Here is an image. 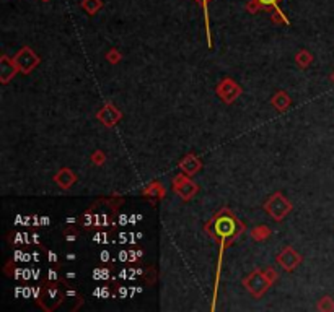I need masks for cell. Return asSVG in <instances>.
Instances as JSON below:
<instances>
[{
	"label": "cell",
	"mask_w": 334,
	"mask_h": 312,
	"mask_svg": "<svg viewBox=\"0 0 334 312\" xmlns=\"http://www.w3.org/2000/svg\"><path fill=\"white\" fill-rule=\"evenodd\" d=\"M245 223L241 221L238 216L229 208H220L209 221L204 224L206 234H209L214 241L220 245V257H219V268H217V278H215V288L219 285V273H220V265H222V255L224 250L229 245L238 239L243 233H245Z\"/></svg>",
	"instance_id": "6da1fadb"
},
{
	"label": "cell",
	"mask_w": 334,
	"mask_h": 312,
	"mask_svg": "<svg viewBox=\"0 0 334 312\" xmlns=\"http://www.w3.org/2000/svg\"><path fill=\"white\" fill-rule=\"evenodd\" d=\"M67 298V281L46 280L39 286V294L36 296V304L44 312H52Z\"/></svg>",
	"instance_id": "7a4b0ae2"
},
{
	"label": "cell",
	"mask_w": 334,
	"mask_h": 312,
	"mask_svg": "<svg viewBox=\"0 0 334 312\" xmlns=\"http://www.w3.org/2000/svg\"><path fill=\"white\" fill-rule=\"evenodd\" d=\"M262 208H264V212L269 215L274 221L281 223L284 221V218L293 210V205L282 192H274L262 203Z\"/></svg>",
	"instance_id": "3957f363"
},
{
	"label": "cell",
	"mask_w": 334,
	"mask_h": 312,
	"mask_svg": "<svg viewBox=\"0 0 334 312\" xmlns=\"http://www.w3.org/2000/svg\"><path fill=\"white\" fill-rule=\"evenodd\" d=\"M241 283L248 289V293L256 299H261L272 286L269 278L266 277V272L261 268H255L251 273H248L246 277L243 278Z\"/></svg>",
	"instance_id": "277c9868"
},
{
	"label": "cell",
	"mask_w": 334,
	"mask_h": 312,
	"mask_svg": "<svg viewBox=\"0 0 334 312\" xmlns=\"http://www.w3.org/2000/svg\"><path fill=\"white\" fill-rule=\"evenodd\" d=\"M171 189H173V192L183 202L192 200V198L196 197V193L199 192V186L192 181L191 176H188V174H184V172L176 174L173 177V181H171Z\"/></svg>",
	"instance_id": "5b68a950"
},
{
	"label": "cell",
	"mask_w": 334,
	"mask_h": 312,
	"mask_svg": "<svg viewBox=\"0 0 334 312\" xmlns=\"http://www.w3.org/2000/svg\"><path fill=\"white\" fill-rule=\"evenodd\" d=\"M13 60L15 64H17L20 73L23 75L33 73V72L39 67V64H41V57H39L29 46H23V48L13 55Z\"/></svg>",
	"instance_id": "8992f818"
},
{
	"label": "cell",
	"mask_w": 334,
	"mask_h": 312,
	"mask_svg": "<svg viewBox=\"0 0 334 312\" xmlns=\"http://www.w3.org/2000/svg\"><path fill=\"white\" fill-rule=\"evenodd\" d=\"M215 93H217V96H219L222 101H224L225 104H233L235 101L241 96L243 88L238 83H236L233 78L227 76V78L220 80L219 83H217Z\"/></svg>",
	"instance_id": "52a82bcc"
},
{
	"label": "cell",
	"mask_w": 334,
	"mask_h": 312,
	"mask_svg": "<svg viewBox=\"0 0 334 312\" xmlns=\"http://www.w3.org/2000/svg\"><path fill=\"white\" fill-rule=\"evenodd\" d=\"M276 262L282 270H284V272L292 273L293 270H295L298 265L303 262V257L292 247V245H287V247H284L279 254H277Z\"/></svg>",
	"instance_id": "ba28073f"
},
{
	"label": "cell",
	"mask_w": 334,
	"mask_h": 312,
	"mask_svg": "<svg viewBox=\"0 0 334 312\" xmlns=\"http://www.w3.org/2000/svg\"><path fill=\"white\" fill-rule=\"evenodd\" d=\"M96 119H98L104 127L113 129V127L118 125L121 119H123V112L114 106V103L108 101V103H104V106L96 112Z\"/></svg>",
	"instance_id": "9c48e42d"
},
{
	"label": "cell",
	"mask_w": 334,
	"mask_h": 312,
	"mask_svg": "<svg viewBox=\"0 0 334 312\" xmlns=\"http://www.w3.org/2000/svg\"><path fill=\"white\" fill-rule=\"evenodd\" d=\"M20 73V70L13 59H10L7 54L0 55V83L8 85L15 78V75Z\"/></svg>",
	"instance_id": "30bf717a"
},
{
	"label": "cell",
	"mask_w": 334,
	"mask_h": 312,
	"mask_svg": "<svg viewBox=\"0 0 334 312\" xmlns=\"http://www.w3.org/2000/svg\"><path fill=\"white\" fill-rule=\"evenodd\" d=\"M178 168L181 169V172L188 174V176H196L197 172L202 171V168H204V165H202L201 158L194 155V153H188V155H184L183 158L180 160L178 163Z\"/></svg>",
	"instance_id": "8fae6325"
},
{
	"label": "cell",
	"mask_w": 334,
	"mask_h": 312,
	"mask_svg": "<svg viewBox=\"0 0 334 312\" xmlns=\"http://www.w3.org/2000/svg\"><path fill=\"white\" fill-rule=\"evenodd\" d=\"M284 2V0H250L246 5H245V8H246V12L248 13H251V15H256L257 12H276V10H279L281 8V3Z\"/></svg>",
	"instance_id": "7c38bea8"
},
{
	"label": "cell",
	"mask_w": 334,
	"mask_h": 312,
	"mask_svg": "<svg viewBox=\"0 0 334 312\" xmlns=\"http://www.w3.org/2000/svg\"><path fill=\"white\" fill-rule=\"evenodd\" d=\"M165 195H166V189L160 181H152L142 189V197L147 198V200H150L154 205H156L158 202L163 200Z\"/></svg>",
	"instance_id": "4fadbf2b"
},
{
	"label": "cell",
	"mask_w": 334,
	"mask_h": 312,
	"mask_svg": "<svg viewBox=\"0 0 334 312\" xmlns=\"http://www.w3.org/2000/svg\"><path fill=\"white\" fill-rule=\"evenodd\" d=\"M77 174H75L70 168H60V169L54 174L52 181L62 189V191H69L74 187V184L77 182Z\"/></svg>",
	"instance_id": "5bb4252c"
},
{
	"label": "cell",
	"mask_w": 334,
	"mask_h": 312,
	"mask_svg": "<svg viewBox=\"0 0 334 312\" xmlns=\"http://www.w3.org/2000/svg\"><path fill=\"white\" fill-rule=\"evenodd\" d=\"M271 104L276 111L279 112H287L292 106V98L287 95V91H277V93L271 98Z\"/></svg>",
	"instance_id": "9a60e30c"
},
{
	"label": "cell",
	"mask_w": 334,
	"mask_h": 312,
	"mask_svg": "<svg viewBox=\"0 0 334 312\" xmlns=\"http://www.w3.org/2000/svg\"><path fill=\"white\" fill-rule=\"evenodd\" d=\"M197 3L202 7V12H204V26H206V38H207V46L209 49L214 48V43H212V33H210V22H209V2L210 0H196Z\"/></svg>",
	"instance_id": "2e32d148"
},
{
	"label": "cell",
	"mask_w": 334,
	"mask_h": 312,
	"mask_svg": "<svg viewBox=\"0 0 334 312\" xmlns=\"http://www.w3.org/2000/svg\"><path fill=\"white\" fill-rule=\"evenodd\" d=\"M250 236L253 241L256 242H262V241H267L271 236H272V231L269 226H266V224H259V226H255L250 231Z\"/></svg>",
	"instance_id": "e0dca14e"
},
{
	"label": "cell",
	"mask_w": 334,
	"mask_h": 312,
	"mask_svg": "<svg viewBox=\"0 0 334 312\" xmlns=\"http://www.w3.org/2000/svg\"><path fill=\"white\" fill-rule=\"evenodd\" d=\"M295 64L300 69H308L313 64V54L308 49H300L295 54Z\"/></svg>",
	"instance_id": "ac0fdd59"
},
{
	"label": "cell",
	"mask_w": 334,
	"mask_h": 312,
	"mask_svg": "<svg viewBox=\"0 0 334 312\" xmlns=\"http://www.w3.org/2000/svg\"><path fill=\"white\" fill-rule=\"evenodd\" d=\"M8 242L13 245H22V244H28L31 245V234L28 231H17V233H10L8 236Z\"/></svg>",
	"instance_id": "d6986e66"
},
{
	"label": "cell",
	"mask_w": 334,
	"mask_h": 312,
	"mask_svg": "<svg viewBox=\"0 0 334 312\" xmlns=\"http://www.w3.org/2000/svg\"><path fill=\"white\" fill-rule=\"evenodd\" d=\"M80 7H82L88 15L93 17V15H96L104 7V2L103 0H82V2H80Z\"/></svg>",
	"instance_id": "ffe728a7"
},
{
	"label": "cell",
	"mask_w": 334,
	"mask_h": 312,
	"mask_svg": "<svg viewBox=\"0 0 334 312\" xmlns=\"http://www.w3.org/2000/svg\"><path fill=\"white\" fill-rule=\"evenodd\" d=\"M111 275V264H101L92 273V278L96 281H108Z\"/></svg>",
	"instance_id": "44dd1931"
},
{
	"label": "cell",
	"mask_w": 334,
	"mask_h": 312,
	"mask_svg": "<svg viewBox=\"0 0 334 312\" xmlns=\"http://www.w3.org/2000/svg\"><path fill=\"white\" fill-rule=\"evenodd\" d=\"M113 234H114V229H96L95 236L92 238L93 242L96 244H109L111 239H113Z\"/></svg>",
	"instance_id": "7402d4cb"
},
{
	"label": "cell",
	"mask_w": 334,
	"mask_h": 312,
	"mask_svg": "<svg viewBox=\"0 0 334 312\" xmlns=\"http://www.w3.org/2000/svg\"><path fill=\"white\" fill-rule=\"evenodd\" d=\"M140 280L144 281L145 286L155 285L156 281H158V270H156L155 267H152V265H149V267L144 270V275L140 277Z\"/></svg>",
	"instance_id": "603a6c76"
},
{
	"label": "cell",
	"mask_w": 334,
	"mask_h": 312,
	"mask_svg": "<svg viewBox=\"0 0 334 312\" xmlns=\"http://www.w3.org/2000/svg\"><path fill=\"white\" fill-rule=\"evenodd\" d=\"M101 200H103V203L106 207H109L113 212L116 213L118 210L123 207L124 203V197L123 195H113V197H101Z\"/></svg>",
	"instance_id": "cb8c5ba5"
},
{
	"label": "cell",
	"mask_w": 334,
	"mask_h": 312,
	"mask_svg": "<svg viewBox=\"0 0 334 312\" xmlns=\"http://www.w3.org/2000/svg\"><path fill=\"white\" fill-rule=\"evenodd\" d=\"M62 236H64V239H65L67 242H74V241H77V239H78L80 231L74 226V224H69V226H65V228H64Z\"/></svg>",
	"instance_id": "d4e9b609"
},
{
	"label": "cell",
	"mask_w": 334,
	"mask_h": 312,
	"mask_svg": "<svg viewBox=\"0 0 334 312\" xmlns=\"http://www.w3.org/2000/svg\"><path fill=\"white\" fill-rule=\"evenodd\" d=\"M316 309L321 311V312H333L334 311V301H333V298H330V296H323V298L318 301Z\"/></svg>",
	"instance_id": "484cf974"
},
{
	"label": "cell",
	"mask_w": 334,
	"mask_h": 312,
	"mask_svg": "<svg viewBox=\"0 0 334 312\" xmlns=\"http://www.w3.org/2000/svg\"><path fill=\"white\" fill-rule=\"evenodd\" d=\"M104 59H106V62L111 65H118L121 60H123V54H121L116 48H111L108 52H106Z\"/></svg>",
	"instance_id": "4316f807"
},
{
	"label": "cell",
	"mask_w": 334,
	"mask_h": 312,
	"mask_svg": "<svg viewBox=\"0 0 334 312\" xmlns=\"http://www.w3.org/2000/svg\"><path fill=\"white\" fill-rule=\"evenodd\" d=\"M271 22L276 24H290V20L287 18V15L281 8L271 13Z\"/></svg>",
	"instance_id": "83f0119b"
},
{
	"label": "cell",
	"mask_w": 334,
	"mask_h": 312,
	"mask_svg": "<svg viewBox=\"0 0 334 312\" xmlns=\"http://www.w3.org/2000/svg\"><path fill=\"white\" fill-rule=\"evenodd\" d=\"M90 161H92V165L95 166H103L106 163V153L103 150H95L92 153V156H90Z\"/></svg>",
	"instance_id": "f1b7e54d"
},
{
	"label": "cell",
	"mask_w": 334,
	"mask_h": 312,
	"mask_svg": "<svg viewBox=\"0 0 334 312\" xmlns=\"http://www.w3.org/2000/svg\"><path fill=\"white\" fill-rule=\"evenodd\" d=\"M144 257V249H140L139 245H134L132 249H129V262L128 264H135Z\"/></svg>",
	"instance_id": "f546056e"
},
{
	"label": "cell",
	"mask_w": 334,
	"mask_h": 312,
	"mask_svg": "<svg viewBox=\"0 0 334 312\" xmlns=\"http://www.w3.org/2000/svg\"><path fill=\"white\" fill-rule=\"evenodd\" d=\"M96 298H113V288L111 286H100V288H96L95 289V293H93Z\"/></svg>",
	"instance_id": "4dcf8cb0"
},
{
	"label": "cell",
	"mask_w": 334,
	"mask_h": 312,
	"mask_svg": "<svg viewBox=\"0 0 334 312\" xmlns=\"http://www.w3.org/2000/svg\"><path fill=\"white\" fill-rule=\"evenodd\" d=\"M15 262H17V260H15L13 257L8 260L7 265L3 267V273H5V275H8V277H13L15 270H17V264H15Z\"/></svg>",
	"instance_id": "1f68e13d"
},
{
	"label": "cell",
	"mask_w": 334,
	"mask_h": 312,
	"mask_svg": "<svg viewBox=\"0 0 334 312\" xmlns=\"http://www.w3.org/2000/svg\"><path fill=\"white\" fill-rule=\"evenodd\" d=\"M264 272H266V277L269 278V281H271L272 285H274L276 281L279 280V273H277V270H276V268H272V267H267V268L264 270Z\"/></svg>",
	"instance_id": "d6a6232c"
},
{
	"label": "cell",
	"mask_w": 334,
	"mask_h": 312,
	"mask_svg": "<svg viewBox=\"0 0 334 312\" xmlns=\"http://www.w3.org/2000/svg\"><path fill=\"white\" fill-rule=\"evenodd\" d=\"M100 262L101 264H111L113 260H111V255L108 250H103V252L100 254Z\"/></svg>",
	"instance_id": "836d02e7"
},
{
	"label": "cell",
	"mask_w": 334,
	"mask_h": 312,
	"mask_svg": "<svg viewBox=\"0 0 334 312\" xmlns=\"http://www.w3.org/2000/svg\"><path fill=\"white\" fill-rule=\"evenodd\" d=\"M48 262H49L51 265L59 264V257H57V254H55V252H51V250H48Z\"/></svg>",
	"instance_id": "e575fe53"
},
{
	"label": "cell",
	"mask_w": 334,
	"mask_h": 312,
	"mask_svg": "<svg viewBox=\"0 0 334 312\" xmlns=\"http://www.w3.org/2000/svg\"><path fill=\"white\" fill-rule=\"evenodd\" d=\"M330 80H331V83L334 85V70L331 72V75H330Z\"/></svg>",
	"instance_id": "d590c367"
},
{
	"label": "cell",
	"mask_w": 334,
	"mask_h": 312,
	"mask_svg": "<svg viewBox=\"0 0 334 312\" xmlns=\"http://www.w3.org/2000/svg\"><path fill=\"white\" fill-rule=\"evenodd\" d=\"M67 259H69V260H74V259H75V255H74V254H69V255H67Z\"/></svg>",
	"instance_id": "8d00e7d4"
},
{
	"label": "cell",
	"mask_w": 334,
	"mask_h": 312,
	"mask_svg": "<svg viewBox=\"0 0 334 312\" xmlns=\"http://www.w3.org/2000/svg\"><path fill=\"white\" fill-rule=\"evenodd\" d=\"M41 2H51V0H41Z\"/></svg>",
	"instance_id": "74e56055"
}]
</instances>
